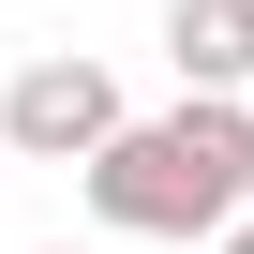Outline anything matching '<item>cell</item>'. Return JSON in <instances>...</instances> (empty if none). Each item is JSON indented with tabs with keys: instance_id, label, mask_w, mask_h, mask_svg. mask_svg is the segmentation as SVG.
<instances>
[{
	"instance_id": "5",
	"label": "cell",
	"mask_w": 254,
	"mask_h": 254,
	"mask_svg": "<svg viewBox=\"0 0 254 254\" xmlns=\"http://www.w3.org/2000/svg\"><path fill=\"white\" fill-rule=\"evenodd\" d=\"M45 254H60V239H45Z\"/></svg>"
},
{
	"instance_id": "3",
	"label": "cell",
	"mask_w": 254,
	"mask_h": 254,
	"mask_svg": "<svg viewBox=\"0 0 254 254\" xmlns=\"http://www.w3.org/2000/svg\"><path fill=\"white\" fill-rule=\"evenodd\" d=\"M165 60H180V90H239L254 75V0H165Z\"/></svg>"
},
{
	"instance_id": "1",
	"label": "cell",
	"mask_w": 254,
	"mask_h": 254,
	"mask_svg": "<svg viewBox=\"0 0 254 254\" xmlns=\"http://www.w3.org/2000/svg\"><path fill=\"white\" fill-rule=\"evenodd\" d=\"M75 180L120 239H224V224H254V120H239V90H180Z\"/></svg>"
},
{
	"instance_id": "2",
	"label": "cell",
	"mask_w": 254,
	"mask_h": 254,
	"mask_svg": "<svg viewBox=\"0 0 254 254\" xmlns=\"http://www.w3.org/2000/svg\"><path fill=\"white\" fill-rule=\"evenodd\" d=\"M0 135H15L30 165H105L135 120H120V75H105V60H75V45H60V60H30L15 90H0Z\"/></svg>"
},
{
	"instance_id": "4",
	"label": "cell",
	"mask_w": 254,
	"mask_h": 254,
	"mask_svg": "<svg viewBox=\"0 0 254 254\" xmlns=\"http://www.w3.org/2000/svg\"><path fill=\"white\" fill-rule=\"evenodd\" d=\"M224 254H254V224H224Z\"/></svg>"
}]
</instances>
